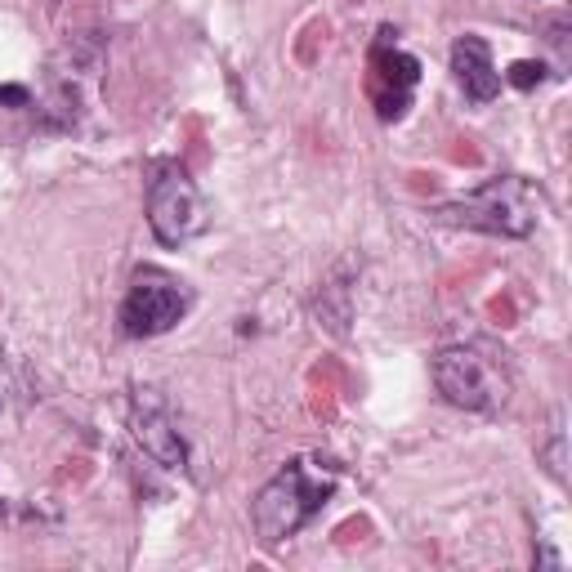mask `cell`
I'll return each mask as SVG.
<instances>
[{
  "instance_id": "9",
  "label": "cell",
  "mask_w": 572,
  "mask_h": 572,
  "mask_svg": "<svg viewBox=\"0 0 572 572\" xmlns=\"http://www.w3.org/2000/svg\"><path fill=\"white\" fill-rule=\"evenodd\" d=\"M336 380L354 394V380H349V371L340 367L336 358H322L309 367V407H313V416H322V421L336 416Z\"/></svg>"
},
{
  "instance_id": "19",
  "label": "cell",
  "mask_w": 572,
  "mask_h": 572,
  "mask_svg": "<svg viewBox=\"0 0 572 572\" xmlns=\"http://www.w3.org/2000/svg\"><path fill=\"white\" fill-rule=\"evenodd\" d=\"M0 103H5V108H27L32 94H27V85H0Z\"/></svg>"
},
{
  "instance_id": "15",
  "label": "cell",
  "mask_w": 572,
  "mask_h": 572,
  "mask_svg": "<svg viewBox=\"0 0 572 572\" xmlns=\"http://www.w3.org/2000/svg\"><path fill=\"white\" fill-rule=\"evenodd\" d=\"M367 532H371V523L362 519V514H354V519H345L331 532V541H336V546H358V541H367Z\"/></svg>"
},
{
  "instance_id": "1",
  "label": "cell",
  "mask_w": 572,
  "mask_h": 572,
  "mask_svg": "<svg viewBox=\"0 0 572 572\" xmlns=\"http://www.w3.org/2000/svg\"><path fill=\"white\" fill-rule=\"evenodd\" d=\"M443 224H461V228H479V233H497V237H528L541 219V193L519 175H501L488 179L483 188L456 197V202L438 206Z\"/></svg>"
},
{
  "instance_id": "17",
  "label": "cell",
  "mask_w": 572,
  "mask_h": 572,
  "mask_svg": "<svg viewBox=\"0 0 572 572\" xmlns=\"http://www.w3.org/2000/svg\"><path fill=\"white\" fill-rule=\"evenodd\" d=\"M541 461H546V470L555 474L559 483L568 479V470H564V434H555V438H550V447H546V452H541Z\"/></svg>"
},
{
  "instance_id": "10",
  "label": "cell",
  "mask_w": 572,
  "mask_h": 572,
  "mask_svg": "<svg viewBox=\"0 0 572 572\" xmlns=\"http://www.w3.org/2000/svg\"><path fill=\"white\" fill-rule=\"evenodd\" d=\"M318 318L327 322L331 331H336V336H345V322H349V286L345 282H327L322 286V295H318Z\"/></svg>"
},
{
  "instance_id": "22",
  "label": "cell",
  "mask_w": 572,
  "mask_h": 572,
  "mask_svg": "<svg viewBox=\"0 0 572 572\" xmlns=\"http://www.w3.org/2000/svg\"><path fill=\"white\" fill-rule=\"evenodd\" d=\"M50 5H59V0H50Z\"/></svg>"
},
{
  "instance_id": "7",
  "label": "cell",
  "mask_w": 572,
  "mask_h": 572,
  "mask_svg": "<svg viewBox=\"0 0 572 572\" xmlns=\"http://www.w3.org/2000/svg\"><path fill=\"white\" fill-rule=\"evenodd\" d=\"M452 72H456V81H461L465 99L488 103L501 94V72H497V63H492V50L483 36H461V41L452 45Z\"/></svg>"
},
{
  "instance_id": "18",
  "label": "cell",
  "mask_w": 572,
  "mask_h": 572,
  "mask_svg": "<svg viewBox=\"0 0 572 572\" xmlns=\"http://www.w3.org/2000/svg\"><path fill=\"white\" fill-rule=\"evenodd\" d=\"M447 152H452L456 166H483V152L474 148V139H452V148Z\"/></svg>"
},
{
  "instance_id": "6",
  "label": "cell",
  "mask_w": 572,
  "mask_h": 572,
  "mask_svg": "<svg viewBox=\"0 0 572 572\" xmlns=\"http://www.w3.org/2000/svg\"><path fill=\"white\" fill-rule=\"evenodd\" d=\"M130 429H135L139 447L157 465H166V470H184L188 465V447H184V438H179V429L170 425L166 403L157 398V389H139L135 412H130Z\"/></svg>"
},
{
  "instance_id": "14",
  "label": "cell",
  "mask_w": 572,
  "mask_h": 572,
  "mask_svg": "<svg viewBox=\"0 0 572 572\" xmlns=\"http://www.w3.org/2000/svg\"><path fill=\"white\" fill-rule=\"evenodd\" d=\"M488 318L497 322V327H514V322H519V304H514L510 291L492 295V300H488Z\"/></svg>"
},
{
  "instance_id": "16",
  "label": "cell",
  "mask_w": 572,
  "mask_h": 572,
  "mask_svg": "<svg viewBox=\"0 0 572 572\" xmlns=\"http://www.w3.org/2000/svg\"><path fill=\"white\" fill-rule=\"evenodd\" d=\"M541 32H546V41L555 45L559 54L568 50V18L564 14H546V18H541Z\"/></svg>"
},
{
  "instance_id": "20",
  "label": "cell",
  "mask_w": 572,
  "mask_h": 572,
  "mask_svg": "<svg viewBox=\"0 0 572 572\" xmlns=\"http://www.w3.org/2000/svg\"><path fill=\"white\" fill-rule=\"evenodd\" d=\"M90 479V461H68V470H59V483H81Z\"/></svg>"
},
{
  "instance_id": "13",
  "label": "cell",
  "mask_w": 572,
  "mask_h": 572,
  "mask_svg": "<svg viewBox=\"0 0 572 572\" xmlns=\"http://www.w3.org/2000/svg\"><path fill=\"white\" fill-rule=\"evenodd\" d=\"M505 81H510L514 90H537V85L546 81V63L541 59H519V63H510Z\"/></svg>"
},
{
  "instance_id": "5",
  "label": "cell",
  "mask_w": 572,
  "mask_h": 572,
  "mask_svg": "<svg viewBox=\"0 0 572 572\" xmlns=\"http://www.w3.org/2000/svg\"><path fill=\"white\" fill-rule=\"evenodd\" d=\"M434 385L447 403L465 407V412H492L505 403V385H497V371L488 367V358L479 349L452 345L434 358Z\"/></svg>"
},
{
  "instance_id": "2",
  "label": "cell",
  "mask_w": 572,
  "mask_h": 572,
  "mask_svg": "<svg viewBox=\"0 0 572 572\" xmlns=\"http://www.w3.org/2000/svg\"><path fill=\"white\" fill-rule=\"evenodd\" d=\"M331 492H336L331 483H309L304 479V461H291L278 479H269L260 488V497H255L251 519H255L260 541L264 546H278V541L295 537V532H300L304 523L331 501Z\"/></svg>"
},
{
  "instance_id": "21",
  "label": "cell",
  "mask_w": 572,
  "mask_h": 572,
  "mask_svg": "<svg viewBox=\"0 0 572 572\" xmlns=\"http://www.w3.org/2000/svg\"><path fill=\"white\" fill-rule=\"evenodd\" d=\"M407 179H412V188H416V193H434V175H425V170H412V175H407Z\"/></svg>"
},
{
  "instance_id": "8",
  "label": "cell",
  "mask_w": 572,
  "mask_h": 572,
  "mask_svg": "<svg viewBox=\"0 0 572 572\" xmlns=\"http://www.w3.org/2000/svg\"><path fill=\"white\" fill-rule=\"evenodd\" d=\"M389 27L380 32L376 50H371V90H412L416 81H421V63L412 59V54L394 50L389 45Z\"/></svg>"
},
{
  "instance_id": "11",
  "label": "cell",
  "mask_w": 572,
  "mask_h": 572,
  "mask_svg": "<svg viewBox=\"0 0 572 572\" xmlns=\"http://www.w3.org/2000/svg\"><path fill=\"white\" fill-rule=\"evenodd\" d=\"M327 36H331L327 18H309V23L300 27V36H295V63H300V68H313V63L322 59V50H327Z\"/></svg>"
},
{
  "instance_id": "4",
  "label": "cell",
  "mask_w": 572,
  "mask_h": 572,
  "mask_svg": "<svg viewBox=\"0 0 572 572\" xmlns=\"http://www.w3.org/2000/svg\"><path fill=\"white\" fill-rule=\"evenodd\" d=\"M148 224L161 246H184L202 228V193L175 161L157 166V179L148 184Z\"/></svg>"
},
{
  "instance_id": "3",
  "label": "cell",
  "mask_w": 572,
  "mask_h": 572,
  "mask_svg": "<svg viewBox=\"0 0 572 572\" xmlns=\"http://www.w3.org/2000/svg\"><path fill=\"white\" fill-rule=\"evenodd\" d=\"M193 309V291L166 269H139L130 282V295L121 304V331L135 340L161 336L170 331L184 313Z\"/></svg>"
},
{
  "instance_id": "12",
  "label": "cell",
  "mask_w": 572,
  "mask_h": 572,
  "mask_svg": "<svg viewBox=\"0 0 572 572\" xmlns=\"http://www.w3.org/2000/svg\"><path fill=\"white\" fill-rule=\"evenodd\" d=\"M376 94V117L380 121H403L412 108V90H371Z\"/></svg>"
},
{
  "instance_id": "23",
  "label": "cell",
  "mask_w": 572,
  "mask_h": 572,
  "mask_svg": "<svg viewBox=\"0 0 572 572\" xmlns=\"http://www.w3.org/2000/svg\"><path fill=\"white\" fill-rule=\"evenodd\" d=\"M349 5H358V0H349Z\"/></svg>"
}]
</instances>
